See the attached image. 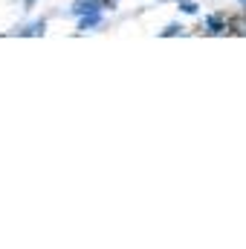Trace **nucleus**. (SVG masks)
Here are the masks:
<instances>
[{
    "label": "nucleus",
    "mask_w": 246,
    "mask_h": 249,
    "mask_svg": "<svg viewBox=\"0 0 246 249\" xmlns=\"http://www.w3.org/2000/svg\"><path fill=\"white\" fill-rule=\"evenodd\" d=\"M105 6H102V0H78L75 6H72V15H84V12H102Z\"/></svg>",
    "instance_id": "f257e3e1"
},
{
    "label": "nucleus",
    "mask_w": 246,
    "mask_h": 249,
    "mask_svg": "<svg viewBox=\"0 0 246 249\" xmlns=\"http://www.w3.org/2000/svg\"><path fill=\"white\" fill-rule=\"evenodd\" d=\"M99 20H102V15H99V12H93L90 18H81V23H78V26H81V29H90V26H99Z\"/></svg>",
    "instance_id": "f03ea898"
},
{
    "label": "nucleus",
    "mask_w": 246,
    "mask_h": 249,
    "mask_svg": "<svg viewBox=\"0 0 246 249\" xmlns=\"http://www.w3.org/2000/svg\"><path fill=\"white\" fill-rule=\"evenodd\" d=\"M177 6L183 9L185 15H194V12H197V3H194V0H177Z\"/></svg>",
    "instance_id": "7ed1b4c3"
},
{
    "label": "nucleus",
    "mask_w": 246,
    "mask_h": 249,
    "mask_svg": "<svg viewBox=\"0 0 246 249\" xmlns=\"http://www.w3.org/2000/svg\"><path fill=\"white\" fill-rule=\"evenodd\" d=\"M244 3H246V0H244Z\"/></svg>",
    "instance_id": "20e7f679"
}]
</instances>
